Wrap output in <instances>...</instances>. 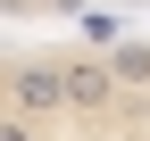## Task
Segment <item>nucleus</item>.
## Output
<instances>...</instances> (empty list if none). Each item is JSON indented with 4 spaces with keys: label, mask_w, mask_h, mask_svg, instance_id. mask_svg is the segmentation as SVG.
<instances>
[{
    "label": "nucleus",
    "mask_w": 150,
    "mask_h": 141,
    "mask_svg": "<svg viewBox=\"0 0 150 141\" xmlns=\"http://www.w3.org/2000/svg\"><path fill=\"white\" fill-rule=\"evenodd\" d=\"M0 100H8L17 116H33V125L67 116V91H59V58H42V50L8 58V75H0Z\"/></svg>",
    "instance_id": "1"
},
{
    "label": "nucleus",
    "mask_w": 150,
    "mask_h": 141,
    "mask_svg": "<svg viewBox=\"0 0 150 141\" xmlns=\"http://www.w3.org/2000/svg\"><path fill=\"white\" fill-rule=\"evenodd\" d=\"M59 91H67V108H83V116H108V108L125 100L100 50H75V58H59Z\"/></svg>",
    "instance_id": "2"
},
{
    "label": "nucleus",
    "mask_w": 150,
    "mask_h": 141,
    "mask_svg": "<svg viewBox=\"0 0 150 141\" xmlns=\"http://www.w3.org/2000/svg\"><path fill=\"white\" fill-rule=\"evenodd\" d=\"M100 58H108V75H117V91L150 100V42H117V50H100Z\"/></svg>",
    "instance_id": "3"
},
{
    "label": "nucleus",
    "mask_w": 150,
    "mask_h": 141,
    "mask_svg": "<svg viewBox=\"0 0 150 141\" xmlns=\"http://www.w3.org/2000/svg\"><path fill=\"white\" fill-rule=\"evenodd\" d=\"M0 141H42V125H33V116H17V108H0Z\"/></svg>",
    "instance_id": "4"
}]
</instances>
